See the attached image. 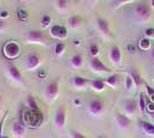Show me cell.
I'll use <instances>...</instances> for the list:
<instances>
[{
    "label": "cell",
    "instance_id": "cell-1",
    "mask_svg": "<svg viewBox=\"0 0 154 138\" xmlns=\"http://www.w3.org/2000/svg\"><path fill=\"white\" fill-rule=\"evenodd\" d=\"M59 81L60 79H54L46 85L45 90H44V98L47 103H53L55 99L58 98V94L60 92V86H59Z\"/></svg>",
    "mask_w": 154,
    "mask_h": 138
},
{
    "label": "cell",
    "instance_id": "cell-2",
    "mask_svg": "<svg viewBox=\"0 0 154 138\" xmlns=\"http://www.w3.org/2000/svg\"><path fill=\"white\" fill-rule=\"evenodd\" d=\"M2 51H4V54L7 59H16L21 53V47L16 41L11 40V41H7L5 44Z\"/></svg>",
    "mask_w": 154,
    "mask_h": 138
},
{
    "label": "cell",
    "instance_id": "cell-3",
    "mask_svg": "<svg viewBox=\"0 0 154 138\" xmlns=\"http://www.w3.org/2000/svg\"><path fill=\"white\" fill-rule=\"evenodd\" d=\"M42 65V57L37 53H30L28 54L24 62V68L29 72L37 70Z\"/></svg>",
    "mask_w": 154,
    "mask_h": 138
},
{
    "label": "cell",
    "instance_id": "cell-4",
    "mask_svg": "<svg viewBox=\"0 0 154 138\" xmlns=\"http://www.w3.org/2000/svg\"><path fill=\"white\" fill-rule=\"evenodd\" d=\"M26 41L28 44H42L46 45L47 44V38L44 36V33L37 31V30H31L26 35Z\"/></svg>",
    "mask_w": 154,
    "mask_h": 138
},
{
    "label": "cell",
    "instance_id": "cell-5",
    "mask_svg": "<svg viewBox=\"0 0 154 138\" xmlns=\"http://www.w3.org/2000/svg\"><path fill=\"white\" fill-rule=\"evenodd\" d=\"M66 121H67L66 108H64V106H59L55 113H54V118H53L55 128L58 130H62L64 128V125H66Z\"/></svg>",
    "mask_w": 154,
    "mask_h": 138
},
{
    "label": "cell",
    "instance_id": "cell-6",
    "mask_svg": "<svg viewBox=\"0 0 154 138\" xmlns=\"http://www.w3.org/2000/svg\"><path fill=\"white\" fill-rule=\"evenodd\" d=\"M134 12H135L136 17L139 21L147 22L151 19V9L145 2L144 4H137L134 8Z\"/></svg>",
    "mask_w": 154,
    "mask_h": 138
},
{
    "label": "cell",
    "instance_id": "cell-7",
    "mask_svg": "<svg viewBox=\"0 0 154 138\" xmlns=\"http://www.w3.org/2000/svg\"><path fill=\"white\" fill-rule=\"evenodd\" d=\"M89 67L91 70L96 74H105V72H110V69L98 57H94V58L91 57L89 59Z\"/></svg>",
    "mask_w": 154,
    "mask_h": 138
},
{
    "label": "cell",
    "instance_id": "cell-8",
    "mask_svg": "<svg viewBox=\"0 0 154 138\" xmlns=\"http://www.w3.org/2000/svg\"><path fill=\"white\" fill-rule=\"evenodd\" d=\"M105 111V104L100 99H93L91 100L88 105V112L93 116H99L101 115Z\"/></svg>",
    "mask_w": 154,
    "mask_h": 138
},
{
    "label": "cell",
    "instance_id": "cell-9",
    "mask_svg": "<svg viewBox=\"0 0 154 138\" xmlns=\"http://www.w3.org/2000/svg\"><path fill=\"white\" fill-rule=\"evenodd\" d=\"M67 29L63 26H51L50 29V35H51L52 38H55V39H64L67 37Z\"/></svg>",
    "mask_w": 154,
    "mask_h": 138
},
{
    "label": "cell",
    "instance_id": "cell-10",
    "mask_svg": "<svg viewBox=\"0 0 154 138\" xmlns=\"http://www.w3.org/2000/svg\"><path fill=\"white\" fill-rule=\"evenodd\" d=\"M8 77L11 78V81H13L14 83H17V84H23V77H22V74L20 72V69L16 66H9L8 67Z\"/></svg>",
    "mask_w": 154,
    "mask_h": 138
},
{
    "label": "cell",
    "instance_id": "cell-11",
    "mask_svg": "<svg viewBox=\"0 0 154 138\" xmlns=\"http://www.w3.org/2000/svg\"><path fill=\"white\" fill-rule=\"evenodd\" d=\"M109 60L113 65H120L121 61H122V53L119 46H113L110 50H109Z\"/></svg>",
    "mask_w": 154,
    "mask_h": 138
},
{
    "label": "cell",
    "instance_id": "cell-12",
    "mask_svg": "<svg viewBox=\"0 0 154 138\" xmlns=\"http://www.w3.org/2000/svg\"><path fill=\"white\" fill-rule=\"evenodd\" d=\"M97 28L98 30L101 32V35L106 36V37H110V28H109V23L107 20H105L103 17H98L97 19Z\"/></svg>",
    "mask_w": 154,
    "mask_h": 138
},
{
    "label": "cell",
    "instance_id": "cell-13",
    "mask_svg": "<svg viewBox=\"0 0 154 138\" xmlns=\"http://www.w3.org/2000/svg\"><path fill=\"white\" fill-rule=\"evenodd\" d=\"M115 120L116 123H117V127L120 129H128L130 124H131V121L130 118L125 115V114H121V113H116L115 114Z\"/></svg>",
    "mask_w": 154,
    "mask_h": 138
},
{
    "label": "cell",
    "instance_id": "cell-14",
    "mask_svg": "<svg viewBox=\"0 0 154 138\" xmlns=\"http://www.w3.org/2000/svg\"><path fill=\"white\" fill-rule=\"evenodd\" d=\"M12 132L15 137H22L26 133V125L22 120H17L14 122L12 127Z\"/></svg>",
    "mask_w": 154,
    "mask_h": 138
},
{
    "label": "cell",
    "instance_id": "cell-15",
    "mask_svg": "<svg viewBox=\"0 0 154 138\" xmlns=\"http://www.w3.org/2000/svg\"><path fill=\"white\" fill-rule=\"evenodd\" d=\"M137 107H138V106H137L135 100H132V99H128V100H125V101H124V106H123L124 114H125L128 118L129 116H132V115L135 114Z\"/></svg>",
    "mask_w": 154,
    "mask_h": 138
},
{
    "label": "cell",
    "instance_id": "cell-16",
    "mask_svg": "<svg viewBox=\"0 0 154 138\" xmlns=\"http://www.w3.org/2000/svg\"><path fill=\"white\" fill-rule=\"evenodd\" d=\"M89 83H91V81L84 78L82 76H74L72 77V85H74V87H76V89H83Z\"/></svg>",
    "mask_w": 154,
    "mask_h": 138
},
{
    "label": "cell",
    "instance_id": "cell-17",
    "mask_svg": "<svg viewBox=\"0 0 154 138\" xmlns=\"http://www.w3.org/2000/svg\"><path fill=\"white\" fill-rule=\"evenodd\" d=\"M83 57L81 54H74L70 59V66L75 69H79L83 67Z\"/></svg>",
    "mask_w": 154,
    "mask_h": 138
},
{
    "label": "cell",
    "instance_id": "cell-18",
    "mask_svg": "<svg viewBox=\"0 0 154 138\" xmlns=\"http://www.w3.org/2000/svg\"><path fill=\"white\" fill-rule=\"evenodd\" d=\"M26 105L29 107V109L31 111V112H39L40 109H39L38 107V104H37V101H36V99L33 96H28V98H26Z\"/></svg>",
    "mask_w": 154,
    "mask_h": 138
},
{
    "label": "cell",
    "instance_id": "cell-19",
    "mask_svg": "<svg viewBox=\"0 0 154 138\" xmlns=\"http://www.w3.org/2000/svg\"><path fill=\"white\" fill-rule=\"evenodd\" d=\"M105 81L103 79H94V81H91V87L97 92H101L105 90Z\"/></svg>",
    "mask_w": 154,
    "mask_h": 138
},
{
    "label": "cell",
    "instance_id": "cell-20",
    "mask_svg": "<svg viewBox=\"0 0 154 138\" xmlns=\"http://www.w3.org/2000/svg\"><path fill=\"white\" fill-rule=\"evenodd\" d=\"M105 81V83L107 84V85L112 86V87H116V86L119 85V82H120V77H119V75L117 74H112L110 76H108L106 79H103Z\"/></svg>",
    "mask_w": 154,
    "mask_h": 138
},
{
    "label": "cell",
    "instance_id": "cell-21",
    "mask_svg": "<svg viewBox=\"0 0 154 138\" xmlns=\"http://www.w3.org/2000/svg\"><path fill=\"white\" fill-rule=\"evenodd\" d=\"M140 127L141 129L145 131L146 135H148V136H154V124L149 123L147 121H141Z\"/></svg>",
    "mask_w": 154,
    "mask_h": 138
},
{
    "label": "cell",
    "instance_id": "cell-22",
    "mask_svg": "<svg viewBox=\"0 0 154 138\" xmlns=\"http://www.w3.org/2000/svg\"><path fill=\"white\" fill-rule=\"evenodd\" d=\"M128 75H130V76H131V78L134 79L136 87H139V86L143 84V79H141L140 75L138 74V72H137V70H135V69H132V70H129Z\"/></svg>",
    "mask_w": 154,
    "mask_h": 138
},
{
    "label": "cell",
    "instance_id": "cell-23",
    "mask_svg": "<svg viewBox=\"0 0 154 138\" xmlns=\"http://www.w3.org/2000/svg\"><path fill=\"white\" fill-rule=\"evenodd\" d=\"M81 23H82V19L79 16H77V15H72L68 20V24H69L71 29H77L78 26H81Z\"/></svg>",
    "mask_w": 154,
    "mask_h": 138
},
{
    "label": "cell",
    "instance_id": "cell-24",
    "mask_svg": "<svg viewBox=\"0 0 154 138\" xmlns=\"http://www.w3.org/2000/svg\"><path fill=\"white\" fill-rule=\"evenodd\" d=\"M55 7L60 12H66L69 7V0H55Z\"/></svg>",
    "mask_w": 154,
    "mask_h": 138
},
{
    "label": "cell",
    "instance_id": "cell-25",
    "mask_svg": "<svg viewBox=\"0 0 154 138\" xmlns=\"http://www.w3.org/2000/svg\"><path fill=\"white\" fill-rule=\"evenodd\" d=\"M16 14H17V17H19L20 21H26L29 17V12L24 7H19L17 11H16Z\"/></svg>",
    "mask_w": 154,
    "mask_h": 138
},
{
    "label": "cell",
    "instance_id": "cell-26",
    "mask_svg": "<svg viewBox=\"0 0 154 138\" xmlns=\"http://www.w3.org/2000/svg\"><path fill=\"white\" fill-rule=\"evenodd\" d=\"M64 50H66V44L64 43H61V41L57 43L55 46H54V54H55V57H61L63 54Z\"/></svg>",
    "mask_w": 154,
    "mask_h": 138
},
{
    "label": "cell",
    "instance_id": "cell-27",
    "mask_svg": "<svg viewBox=\"0 0 154 138\" xmlns=\"http://www.w3.org/2000/svg\"><path fill=\"white\" fill-rule=\"evenodd\" d=\"M139 47H140L141 50H148V48H151L152 47V41L149 38H141L139 40Z\"/></svg>",
    "mask_w": 154,
    "mask_h": 138
},
{
    "label": "cell",
    "instance_id": "cell-28",
    "mask_svg": "<svg viewBox=\"0 0 154 138\" xmlns=\"http://www.w3.org/2000/svg\"><path fill=\"white\" fill-rule=\"evenodd\" d=\"M124 87H125V90L129 92L135 87V82H134V79L131 78L130 75H128V76L125 77V81H124Z\"/></svg>",
    "mask_w": 154,
    "mask_h": 138
},
{
    "label": "cell",
    "instance_id": "cell-29",
    "mask_svg": "<svg viewBox=\"0 0 154 138\" xmlns=\"http://www.w3.org/2000/svg\"><path fill=\"white\" fill-rule=\"evenodd\" d=\"M138 107L140 109L141 113H144V111H146V103H145V94L140 92L139 93V101H138Z\"/></svg>",
    "mask_w": 154,
    "mask_h": 138
},
{
    "label": "cell",
    "instance_id": "cell-30",
    "mask_svg": "<svg viewBox=\"0 0 154 138\" xmlns=\"http://www.w3.org/2000/svg\"><path fill=\"white\" fill-rule=\"evenodd\" d=\"M51 16L50 15H44L43 17H42V26L44 28V29H46V28H48L50 26V24H51Z\"/></svg>",
    "mask_w": 154,
    "mask_h": 138
},
{
    "label": "cell",
    "instance_id": "cell-31",
    "mask_svg": "<svg viewBox=\"0 0 154 138\" xmlns=\"http://www.w3.org/2000/svg\"><path fill=\"white\" fill-rule=\"evenodd\" d=\"M131 1H134V0H114L113 1V6H114V8H120L123 5H127Z\"/></svg>",
    "mask_w": 154,
    "mask_h": 138
},
{
    "label": "cell",
    "instance_id": "cell-32",
    "mask_svg": "<svg viewBox=\"0 0 154 138\" xmlns=\"http://www.w3.org/2000/svg\"><path fill=\"white\" fill-rule=\"evenodd\" d=\"M90 54H91V57H93V58L99 54V47H98V45L92 44V45L90 46Z\"/></svg>",
    "mask_w": 154,
    "mask_h": 138
},
{
    "label": "cell",
    "instance_id": "cell-33",
    "mask_svg": "<svg viewBox=\"0 0 154 138\" xmlns=\"http://www.w3.org/2000/svg\"><path fill=\"white\" fill-rule=\"evenodd\" d=\"M70 138H88V137H86V136H84L83 133H81L79 131L71 130L70 131Z\"/></svg>",
    "mask_w": 154,
    "mask_h": 138
},
{
    "label": "cell",
    "instance_id": "cell-34",
    "mask_svg": "<svg viewBox=\"0 0 154 138\" xmlns=\"http://www.w3.org/2000/svg\"><path fill=\"white\" fill-rule=\"evenodd\" d=\"M145 36L149 39H154V28H148L145 30Z\"/></svg>",
    "mask_w": 154,
    "mask_h": 138
},
{
    "label": "cell",
    "instance_id": "cell-35",
    "mask_svg": "<svg viewBox=\"0 0 154 138\" xmlns=\"http://www.w3.org/2000/svg\"><path fill=\"white\" fill-rule=\"evenodd\" d=\"M7 115H8V111H6L5 112V114H4V118L0 120V138H2V125H4V122H5V120H6Z\"/></svg>",
    "mask_w": 154,
    "mask_h": 138
},
{
    "label": "cell",
    "instance_id": "cell-36",
    "mask_svg": "<svg viewBox=\"0 0 154 138\" xmlns=\"http://www.w3.org/2000/svg\"><path fill=\"white\" fill-rule=\"evenodd\" d=\"M11 15H9V12L8 11H1L0 12V19L5 21V19H8Z\"/></svg>",
    "mask_w": 154,
    "mask_h": 138
},
{
    "label": "cell",
    "instance_id": "cell-37",
    "mask_svg": "<svg viewBox=\"0 0 154 138\" xmlns=\"http://www.w3.org/2000/svg\"><path fill=\"white\" fill-rule=\"evenodd\" d=\"M7 29V24H6V22L4 20H1L0 19V33L1 32H4L5 30Z\"/></svg>",
    "mask_w": 154,
    "mask_h": 138
},
{
    "label": "cell",
    "instance_id": "cell-38",
    "mask_svg": "<svg viewBox=\"0 0 154 138\" xmlns=\"http://www.w3.org/2000/svg\"><path fill=\"white\" fill-rule=\"evenodd\" d=\"M145 86H146V91H147L148 96H149V97L154 96V89H152V87L148 85V84H146V83H145Z\"/></svg>",
    "mask_w": 154,
    "mask_h": 138
},
{
    "label": "cell",
    "instance_id": "cell-39",
    "mask_svg": "<svg viewBox=\"0 0 154 138\" xmlns=\"http://www.w3.org/2000/svg\"><path fill=\"white\" fill-rule=\"evenodd\" d=\"M2 106H4V99H2L1 93H0V113L2 112Z\"/></svg>",
    "mask_w": 154,
    "mask_h": 138
},
{
    "label": "cell",
    "instance_id": "cell-40",
    "mask_svg": "<svg viewBox=\"0 0 154 138\" xmlns=\"http://www.w3.org/2000/svg\"><path fill=\"white\" fill-rule=\"evenodd\" d=\"M151 58L154 60V40L152 41V52H151Z\"/></svg>",
    "mask_w": 154,
    "mask_h": 138
},
{
    "label": "cell",
    "instance_id": "cell-41",
    "mask_svg": "<svg viewBox=\"0 0 154 138\" xmlns=\"http://www.w3.org/2000/svg\"><path fill=\"white\" fill-rule=\"evenodd\" d=\"M151 6L154 8V0H151Z\"/></svg>",
    "mask_w": 154,
    "mask_h": 138
},
{
    "label": "cell",
    "instance_id": "cell-42",
    "mask_svg": "<svg viewBox=\"0 0 154 138\" xmlns=\"http://www.w3.org/2000/svg\"><path fill=\"white\" fill-rule=\"evenodd\" d=\"M89 1H90L91 4H94V2H96V1H98V0H89Z\"/></svg>",
    "mask_w": 154,
    "mask_h": 138
},
{
    "label": "cell",
    "instance_id": "cell-43",
    "mask_svg": "<svg viewBox=\"0 0 154 138\" xmlns=\"http://www.w3.org/2000/svg\"><path fill=\"white\" fill-rule=\"evenodd\" d=\"M2 138H9V137H8V136H5V135H4V136H2Z\"/></svg>",
    "mask_w": 154,
    "mask_h": 138
}]
</instances>
